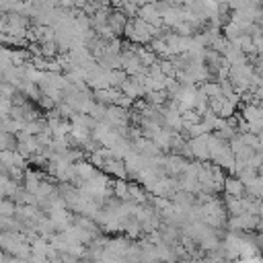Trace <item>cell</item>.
<instances>
[{
  "instance_id": "1",
  "label": "cell",
  "mask_w": 263,
  "mask_h": 263,
  "mask_svg": "<svg viewBox=\"0 0 263 263\" xmlns=\"http://www.w3.org/2000/svg\"><path fill=\"white\" fill-rule=\"evenodd\" d=\"M240 189H242V185H240L236 179H228V181H226V191H228L230 195H238Z\"/></svg>"
}]
</instances>
